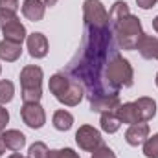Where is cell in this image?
Listing matches in <instances>:
<instances>
[{
    "instance_id": "26",
    "label": "cell",
    "mask_w": 158,
    "mask_h": 158,
    "mask_svg": "<svg viewBox=\"0 0 158 158\" xmlns=\"http://www.w3.org/2000/svg\"><path fill=\"white\" fill-rule=\"evenodd\" d=\"M48 158H81V156L74 149L64 147V149H52V151H48Z\"/></svg>"
},
{
    "instance_id": "18",
    "label": "cell",
    "mask_w": 158,
    "mask_h": 158,
    "mask_svg": "<svg viewBox=\"0 0 158 158\" xmlns=\"http://www.w3.org/2000/svg\"><path fill=\"white\" fill-rule=\"evenodd\" d=\"M22 55V44L11 42V40H0V59L6 63H15Z\"/></svg>"
},
{
    "instance_id": "8",
    "label": "cell",
    "mask_w": 158,
    "mask_h": 158,
    "mask_svg": "<svg viewBox=\"0 0 158 158\" xmlns=\"http://www.w3.org/2000/svg\"><path fill=\"white\" fill-rule=\"evenodd\" d=\"M26 46H28V52L33 59H44L48 55V50H50V44L44 33L35 31V33H30L28 39H26Z\"/></svg>"
},
{
    "instance_id": "16",
    "label": "cell",
    "mask_w": 158,
    "mask_h": 158,
    "mask_svg": "<svg viewBox=\"0 0 158 158\" xmlns=\"http://www.w3.org/2000/svg\"><path fill=\"white\" fill-rule=\"evenodd\" d=\"M136 50L140 52V55L143 59H156V53H158V37L155 35H147L143 33L142 39L138 42Z\"/></svg>"
},
{
    "instance_id": "25",
    "label": "cell",
    "mask_w": 158,
    "mask_h": 158,
    "mask_svg": "<svg viewBox=\"0 0 158 158\" xmlns=\"http://www.w3.org/2000/svg\"><path fill=\"white\" fill-rule=\"evenodd\" d=\"M28 156L30 158H48V145L44 142H35L30 145V151H28Z\"/></svg>"
},
{
    "instance_id": "22",
    "label": "cell",
    "mask_w": 158,
    "mask_h": 158,
    "mask_svg": "<svg viewBox=\"0 0 158 158\" xmlns=\"http://www.w3.org/2000/svg\"><path fill=\"white\" fill-rule=\"evenodd\" d=\"M129 13H131L129 4H127V2H123V0H116V2L112 4L110 11H109V20H110V22H114V20H118V19L125 17V15H129Z\"/></svg>"
},
{
    "instance_id": "11",
    "label": "cell",
    "mask_w": 158,
    "mask_h": 158,
    "mask_svg": "<svg viewBox=\"0 0 158 158\" xmlns=\"http://www.w3.org/2000/svg\"><path fill=\"white\" fill-rule=\"evenodd\" d=\"M149 125L145 121H140V123H134V125H129V129L125 131V142L132 147H138V145H143V142L149 138Z\"/></svg>"
},
{
    "instance_id": "36",
    "label": "cell",
    "mask_w": 158,
    "mask_h": 158,
    "mask_svg": "<svg viewBox=\"0 0 158 158\" xmlns=\"http://www.w3.org/2000/svg\"><path fill=\"white\" fill-rule=\"evenodd\" d=\"M155 83H156V86H158V74H156V77H155Z\"/></svg>"
},
{
    "instance_id": "1",
    "label": "cell",
    "mask_w": 158,
    "mask_h": 158,
    "mask_svg": "<svg viewBox=\"0 0 158 158\" xmlns=\"http://www.w3.org/2000/svg\"><path fill=\"white\" fill-rule=\"evenodd\" d=\"M110 44H112V31L110 28L103 30H88L85 28V39L79 50L77 57L70 63L68 72L74 77L81 79L90 98L99 96H114L119 94L114 90L107 81V63L112 57L110 55Z\"/></svg>"
},
{
    "instance_id": "38",
    "label": "cell",
    "mask_w": 158,
    "mask_h": 158,
    "mask_svg": "<svg viewBox=\"0 0 158 158\" xmlns=\"http://www.w3.org/2000/svg\"><path fill=\"white\" fill-rule=\"evenodd\" d=\"M0 72H2V66H0Z\"/></svg>"
},
{
    "instance_id": "15",
    "label": "cell",
    "mask_w": 158,
    "mask_h": 158,
    "mask_svg": "<svg viewBox=\"0 0 158 158\" xmlns=\"http://www.w3.org/2000/svg\"><path fill=\"white\" fill-rule=\"evenodd\" d=\"M116 116L121 123L125 125H134V123H140V114H138V109L134 105V101H127V103H121L116 110Z\"/></svg>"
},
{
    "instance_id": "28",
    "label": "cell",
    "mask_w": 158,
    "mask_h": 158,
    "mask_svg": "<svg viewBox=\"0 0 158 158\" xmlns=\"http://www.w3.org/2000/svg\"><path fill=\"white\" fill-rule=\"evenodd\" d=\"M0 9L17 13L19 11V0H0Z\"/></svg>"
},
{
    "instance_id": "3",
    "label": "cell",
    "mask_w": 158,
    "mask_h": 158,
    "mask_svg": "<svg viewBox=\"0 0 158 158\" xmlns=\"http://www.w3.org/2000/svg\"><path fill=\"white\" fill-rule=\"evenodd\" d=\"M110 31L112 35L116 37V42L121 50H136L138 42L143 35V30H142V22L136 15L129 13L125 17H121L118 20L110 22Z\"/></svg>"
},
{
    "instance_id": "39",
    "label": "cell",
    "mask_w": 158,
    "mask_h": 158,
    "mask_svg": "<svg viewBox=\"0 0 158 158\" xmlns=\"http://www.w3.org/2000/svg\"><path fill=\"white\" fill-rule=\"evenodd\" d=\"M26 158H30V156H26Z\"/></svg>"
},
{
    "instance_id": "19",
    "label": "cell",
    "mask_w": 158,
    "mask_h": 158,
    "mask_svg": "<svg viewBox=\"0 0 158 158\" xmlns=\"http://www.w3.org/2000/svg\"><path fill=\"white\" fill-rule=\"evenodd\" d=\"M52 123H53V127L57 129V131H70L72 129V125H74V116H72V112H68V110H55L53 112V118H52Z\"/></svg>"
},
{
    "instance_id": "6",
    "label": "cell",
    "mask_w": 158,
    "mask_h": 158,
    "mask_svg": "<svg viewBox=\"0 0 158 158\" xmlns=\"http://www.w3.org/2000/svg\"><path fill=\"white\" fill-rule=\"evenodd\" d=\"M76 143L79 145V149L83 151H94L96 147H99L103 143V138H101V132L92 127V125H81L76 132Z\"/></svg>"
},
{
    "instance_id": "32",
    "label": "cell",
    "mask_w": 158,
    "mask_h": 158,
    "mask_svg": "<svg viewBox=\"0 0 158 158\" xmlns=\"http://www.w3.org/2000/svg\"><path fill=\"white\" fill-rule=\"evenodd\" d=\"M42 2H44V6H46V7H53L59 0H42Z\"/></svg>"
},
{
    "instance_id": "33",
    "label": "cell",
    "mask_w": 158,
    "mask_h": 158,
    "mask_svg": "<svg viewBox=\"0 0 158 158\" xmlns=\"http://www.w3.org/2000/svg\"><path fill=\"white\" fill-rule=\"evenodd\" d=\"M6 153V145H4V140H2V132H0V158H2V155Z\"/></svg>"
},
{
    "instance_id": "27",
    "label": "cell",
    "mask_w": 158,
    "mask_h": 158,
    "mask_svg": "<svg viewBox=\"0 0 158 158\" xmlns=\"http://www.w3.org/2000/svg\"><path fill=\"white\" fill-rule=\"evenodd\" d=\"M90 158H116V155H114V151H112L109 145L101 143L99 147H96V149L92 151V156Z\"/></svg>"
},
{
    "instance_id": "10",
    "label": "cell",
    "mask_w": 158,
    "mask_h": 158,
    "mask_svg": "<svg viewBox=\"0 0 158 158\" xmlns=\"http://www.w3.org/2000/svg\"><path fill=\"white\" fill-rule=\"evenodd\" d=\"M0 30H2V35H4V39H6V40L17 42V44H22L24 40L28 39L26 26L19 20V17H17V19H13V20H9L7 24H4Z\"/></svg>"
},
{
    "instance_id": "13",
    "label": "cell",
    "mask_w": 158,
    "mask_h": 158,
    "mask_svg": "<svg viewBox=\"0 0 158 158\" xmlns=\"http://www.w3.org/2000/svg\"><path fill=\"white\" fill-rule=\"evenodd\" d=\"M44 13H46V6L42 0H24L22 2V15L28 20L39 22V20H42Z\"/></svg>"
},
{
    "instance_id": "24",
    "label": "cell",
    "mask_w": 158,
    "mask_h": 158,
    "mask_svg": "<svg viewBox=\"0 0 158 158\" xmlns=\"http://www.w3.org/2000/svg\"><path fill=\"white\" fill-rule=\"evenodd\" d=\"M24 103H40L42 98V88H22L20 92Z\"/></svg>"
},
{
    "instance_id": "35",
    "label": "cell",
    "mask_w": 158,
    "mask_h": 158,
    "mask_svg": "<svg viewBox=\"0 0 158 158\" xmlns=\"http://www.w3.org/2000/svg\"><path fill=\"white\" fill-rule=\"evenodd\" d=\"M7 158H26V156H22V155H19V153H13V155H9Z\"/></svg>"
},
{
    "instance_id": "2",
    "label": "cell",
    "mask_w": 158,
    "mask_h": 158,
    "mask_svg": "<svg viewBox=\"0 0 158 158\" xmlns=\"http://www.w3.org/2000/svg\"><path fill=\"white\" fill-rule=\"evenodd\" d=\"M48 88L53 94V98L66 105V107H76L85 98V88L79 85L77 79L68 77L66 74H53L48 81Z\"/></svg>"
},
{
    "instance_id": "14",
    "label": "cell",
    "mask_w": 158,
    "mask_h": 158,
    "mask_svg": "<svg viewBox=\"0 0 158 158\" xmlns=\"http://www.w3.org/2000/svg\"><path fill=\"white\" fill-rule=\"evenodd\" d=\"M2 140H4V145H6L9 151H13V153L20 151V149L26 145V136H24V132H20V131H17V129H7V131H4V132H2Z\"/></svg>"
},
{
    "instance_id": "4",
    "label": "cell",
    "mask_w": 158,
    "mask_h": 158,
    "mask_svg": "<svg viewBox=\"0 0 158 158\" xmlns=\"http://www.w3.org/2000/svg\"><path fill=\"white\" fill-rule=\"evenodd\" d=\"M105 74H107L109 85L118 92L119 88L132 86V83H134V70H132L131 63L127 59H123L119 53H112V57L107 63Z\"/></svg>"
},
{
    "instance_id": "9",
    "label": "cell",
    "mask_w": 158,
    "mask_h": 158,
    "mask_svg": "<svg viewBox=\"0 0 158 158\" xmlns=\"http://www.w3.org/2000/svg\"><path fill=\"white\" fill-rule=\"evenodd\" d=\"M44 72L37 64H28L20 70V86L22 88H42Z\"/></svg>"
},
{
    "instance_id": "12",
    "label": "cell",
    "mask_w": 158,
    "mask_h": 158,
    "mask_svg": "<svg viewBox=\"0 0 158 158\" xmlns=\"http://www.w3.org/2000/svg\"><path fill=\"white\" fill-rule=\"evenodd\" d=\"M121 105L119 96H99V98H90V110L98 112V114H105V112H116L118 107Z\"/></svg>"
},
{
    "instance_id": "37",
    "label": "cell",
    "mask_w": 158,
    "mask_h": 158,
    "mask_svg": "<svg viewBox=\"0 0 158 158\" xmlns=\"http://www.w3.org/2000/svg\"><path fill=\"white\" fill-rule=\"evenodd\" d=\"M156 61H158V53H156Z\"/></svg>"
},
{
    "instance_id": "29",
    "label": "cell",
    "mask_w": 158,
    "mask_h": 158,
    "mask_svg": "<svg viewBox=\"0 0 158 158\" xmlns=\"http://www.w3.org/2000/svg\"><path fill=\"white\" fill-rule=\"evenodd\" d=\"M9 123V112L4 105H0V132L6 129V125Z\"/></svg>"
},
{
    "instance_id": "23",
    "label": "cell",
    "mask_w": 158,
    "mask_h": 158,
    "mask_svg": "<svg viewBox=\"0 0 158 158\" xmlns=\"http://www.w3.org/2000/svg\"><path fill=\"white\" fill-rule=\"evenodd\" d=\"M143 156L145 158H158V132L149 136L143 142Z\"/></svg>"
},
{
    "instance_id": "5",
    "label": "cell",
    "mask_w": 158,
    "mask_h": 158,
    "mask_svg": "<svg viewBox=\"0 0 158 158\" xmlns=\"http://www.w3.org/2000/svg\"><path fill=\"white\" fill-rule=\"evenodd\" d=\"M83 20L88 30H103L110 28L109 11L105 9L101 0H85L83 2Z\"/></svg>"
},
{
    "instance_id": "20",
    "label": "cell",
    "mask_w": 158,
    "mask_h": 158,
    "mask_svg": "<svg viewBox=\"0 0 158 158\" xmlns=\"http://www.w3.org/2000/svg\"><path fill=\"white\" fill-rule=\"evenodd\" d=\"M99 125H101V131H105V132H109V134H114V132L119 131L121 121L118 119L116 112H105V114H101V118H99Z\"/></svg>"
},
{
    "instance_id": "34",
    "label": "cell",
    "mask_w": 158,
    "mask_h": 158,
    "mask_svg": "<svg viewBox=\"0 0 158 158\" xmlns=\"http://www.w3.org/2000/svg\"><path fill=\"white\" fill-rule=\"evenodd\" d=\"M153 30H155V31L158 33V15L155 17V19H153Z\"/></svg>"
},
{
    "instance_id": "7",
    "label": "cell",
    "mask_w": 158,
    "mask_h": 158,
    "mask_svg": "<svg viewBox=\"0 0 158 158\" xmlns=\"http://www.w3.org/2000/svg\"><path fill=\"white\" fill-rule=\"evenodd\" d=\"M20 118L30 129H42L46 123V112L40 103H24L20 109Z\"/></svg>"
},
{
    "instance_id": "31",
    "label": "cell",
    "mask_w": 158,
    "mask_h": 158,
    "mask_svg": "<svg viewBox=\"0 0 158 158\" xmlns=\"http://www.w3.org/2000/svg\"><path fill=\"white\" fill-rule=\"evenodd\" d=\"M156 2L158 0H136L138 7H142V9H151V7L156 6Z\"/></svg>"
},
{
    "instance_id": "30",
    "label": "cell",
    "mask_w": 158,
    "mask_h": 158,
    "mask_svg": "<svg viewBox=\"0 0 158 158\" xmlns=\"http://www.w3.org/2000/svg\"><path fill=\"white\" fill-rule=\"evenodd\" d=\"M17 19V13H11V11H6V9H0V28L4 24H7L9 20Z\"/></svg>"
},
{
    "instance_id": "17",
    "label": "cell",
    "mask_w": 158,
    "mask_h": 158,
    "mask_svg": "<svg viewBox=\"0 0 158 158\" xmlns=\"http://www.w3.org/2000/svg\"><path fill=\"white\" fill-rule=\"evenodd\" d=\"M136 109H138V114L142 121H149L156 116V101L153 98H147V96H142L134 101Z\"/></svg>"
},
{
    "instance_id": "21",
    "label": "cell",
    "mask_w": 158,
    "mask_h": 158,
    "mask_svg": "<svg viewBox=\"0 0 158 158\" xmlns=\"http://www.w3.org/2000/svg\"><path fill=\"white\" fill-rule=\"evenodd\" d=\"M15 98V85L9 79H0V105L9 103Z\"/></svg>"
}]
</instances>
